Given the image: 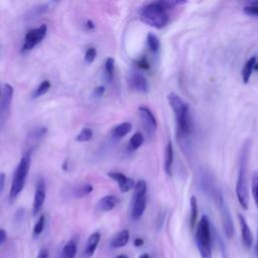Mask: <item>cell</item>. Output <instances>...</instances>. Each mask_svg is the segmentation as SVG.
Returning a JSON list of instances; mask_svg holds the SVG:
<instances>
[{"mask_svg":"<svg viewBox=\"0 0 258 258\" xmlns=\"http://www.w3.org/2000/svg\"><path fill=\"white\" fill-rule=\"evenodd\" d=\"M174 1H156L144 6L140 13L141 20L153 28H163L168 22L166 9L176 4Z\"/></svg>","mask_w":258,"mask_h":258,"instance_id":"cell-1","label":"cell"},{"mask_svg":"<svg viewBox=\"0 0 258 258\" xmlns=\"http://www.w3.org/2000/svg\"><path fill=\"white\" fill-rule=\"evenodd\" d=\"M167 101L174 113L178 134L182 137L189 135L192 131V119L188 105L175 93L168 94Z\"/></svg>","mask_w":258,"mask_h":258,"instance_id":"cell-2","label":"cell"},{"mask_svg":"<svg viewBox=\"0 0 258 258\" xmlns=\"http://www.w3.org/2000/svg\"><path fill=\"white\" fill-rule=\"evenodd\" d=\"M248 159H249V146L248 144H244L241 150L240 159H239V170H238V178L236 182V195L240 206L244 209H248L249 204V194H248Z\"/></svg>","mask_w":258,"mask_h":258,"instance_id":"cell-3","label":"cell"},{"mask_svg":"<svg viewBox=\"0 0 258 258\" xmlns=\"http://www.w3.org/2000/svg\"><path fill=\"white\" fill-rule=\"evenodd\" d=\"M31 150H28L20 159L18 162L14 173H13V178L11 182V187L9 191V200L10 202H13L17 196L22 191L24 185H25V180L27 173L30 168V163H31V155H30Z\"/></svg>","mask_w":258,"mask_h":258,"instance_id":"cell-4","label":"cell"},{"mask_svg":"<svg viewBox=\"0 0 258 258\" xmlns=\"http://www.w3.org/2000/svg\"><path fill=\"white\" fill-rule=\"evenodd\" d=\"M196 243L202 258H212V233L207 216H203L196 230Z\"/></svg>","mask_w":258,"mask_h":258,"instance_id":"cell-5","label":"cell"},{"mask_svg":"<svg viewBox=\"0 0 258 258\" xmlns=\"http://www.w3.org/2000/svg\"><path fill=\"white\" fill-rule=\"evenodd\" d=\"M46 32H47L46 24H42L37 28H33L27 31L24 36L22 51L25 52L34 48V46H36L39 42H41V40L45 37Z\"/></svg>","mask_w":258,"mask_h":258,"instance_id":"cell-6","label":"cell"},{"mask_svg":"<svg viewBox=\"0 0 258 258\" xmlns=\"http://www.w3.org/2000/svg\"><path fill=\"white\" fill-rule=\"evenodd\" d=\"M14 89L9 84H4L0 100V121L5 122L10 113V106L13 98Z\"/></svg>","mask_w":258,"mask_h":258,"instance_id":"cell-7","label":"cell"},{"mask_svg":"<svg viewBox=\"0 0 258 258\" xmlns=\"http://www.w3.org/2000/svg\"><path fill=\"white\" fill-rule=\"evenodd\" d=\"M138 115L149 135H153L157 129V121L151 110L145 106L138 107Z\"/></svg>","mask_w":258,"mask_h":258,"instance_id":"cell-8","label":"cell"},{"mask_svg":"<svg viewBox=\"0 0 258 258\" xmlns=\"http://www.w3.org/2000/svg\"><path fill=\"white\" fill-rule=\"evenodd\" d=\"M46 196V186L45 181L42 177H39L37 179L35 190H34V197H33V205H32V215L35 216L39 213L41 210Z\"/></svg>","mask_w":258,"mask_h":258,"instance_id":"cell-9","label":"cell"},{"mask_svg":"<svg viewBox=\"0 0 258 258\" xmlns=\"http://www.w3.org/2000/svg\"><path fill=\"white\" fill-rule=\"evenodd\" d=\"M146 208V194H133L131 217L138 220L143 215Z\"/></svg>","mask_w":258,"mask_h":258,"instance_id":"cell-10","label":"cell"},{"mask_svg":"<svg viewBox=\"0 0 258 258\" xmlns=\"http://www.w3.org/2000/svg\"><path fill=\"white\" fill-rule=\"evenodd\" d=\"M108 176L118 183L119 188L122 192H127L135 186L134 180L121 172L110 171V172H108Z\"/></svg>","mask_w":258,"mask_h":258,"instance_id":"cell-11","label":"cell"},{"mask_svg":"<svg viewBox=\"0 0 258 258\" xmlns=\"http://www.w3.org/2000/svg\"><path fill=\"white\" fill-rule=\"evenodd\" d=\"M129 85L131 89L140 93H147L149 90L147 79L140 73H132L130 75Z\"/></svg>","mask_w":258,"mask_h":258,"instance_id":"cell-12","label":"cell"},{"mask_svg":"<svg viewBox=\"0 0 258 258\" xmlns=\"http://www.w3.org/2000/svg\"><path fill=\"white\" fill-rule=\"evenodd\" d=\"M239 223H240V228H241V237H242V242L246 247H251L252 242H253V236L252 232L246 222V219L244 218L243 215L239 214L238 215Z\"/></svg>","mask_w":258,"mask_h":258,"instance_id":"cell-13","label":"cell"},{"mask_svg":"<svg viewBox=\"0 0 258 258\" xmlns=\"http://www.w3.org/2000/svg\"><path fill=\"white\" fill-rule=\"evenodd\" d=\"M118 202V199L113 195L103 197L97 204V209L102 212H109L113 210Z\"/></svg>","mask_w":258,"mask_h":258,"instance_id":"cell-14","label":"cell"},{"mask_svg":"<svg viewBox=\"0 0 258 258\" xmlns=\"http://www.w3.org/2000/svg\"><path fill=\"white\" fill-rule=\"evenodd\" d=\"M173 164V146L172 142L169 140L166 144L164 151V170L167 175H171V168Z\"/></svg>","mask_w":258,"mask_h":258,"instance_id":"cell-15","label":"cell"},{"mask_svg":"<svg viewBox=\"0 0 258 258\" xmlns=\"http://www.w3.org/2000/svg\"><path fill=\"white\" fill-rule=\"evenodd\" d=\"M100 238H101V235H100L99 232H95L89 237V239L87 241V247L84 251V255L87 258L91 257L95 253V250H96V248H97V246L100 242Z\"/></svg>","mask_w":258,"mask_h":258,"instance_id":"cell-16","label":"cell"},{"mask_svg":"<svg viewBox=\"0 0 258 258\" xmlns=\"http://www.w3.org/2000/svg\"><path fill=\"white\" fill-rule=\"evenodd\" d=\"M130 238V234L128 230H122L117 234V236L112 240L111 247L112 248H122L124 247Z\"/></svg>","mask_w":258,"mask_h":258,"instance_id":"cell-17","label":"cell"},{"mask_svg":"<svg viewBox=\"0 0 258 258\" xmlns=\"http://www.w3.org/2000/svg\"><path fill=\"white\" fill-rule=\"evenodd\" d=\"M255 64H256V57L255 56L250 57L246 61V63L244 64V68L242 70V79H243L244 83L249 82V80L251 78V75L253 73V70L255 68Z\"/></svg>","mask_w":258,"mask_h":258,"instance_id":"cell-18","label":"cell"},{"mask_svg":"<svg viewBox=\"0 0 258 258\" xmlns=\"http://www.w3.org/2000/svg\"><path fill=\"white\" fill-rule=\"evenodd\" d=\"M47 133V128L46 127H39L36 129H33L32 131L29 132L28 136H27V140L28 142L35 144L38 141H40Z\"/></svg>","mask_w":258,"mask_h":258,"instance_id":"cell-19","label":"cell"},{"mask_svg":"<svg viewBox=\"0 0 258 258\" xmlns=\"http://www.w3.org/2000/svg\"><path fill=\"white\" fill-rule=\"evenodd\" d=\"M94 189V186L91 183H83L80 184L76 187L73 188L72 194L76 197V198H83L89 194H91Z\"/></svg>","mask_w":258,"mask_h":258,"instance_id":"cell-20","label":"cell"},{"mask_svg":"<svg viewBox=\"0 0 258 258\" xmlns=\"http://www.w3.org/2000/svg\"><path fill=\"white\" fill-rule=\"evenodd\" d=\"M132 129V124L130 122H123L119 125H117L114 129H113V135L115 137L121 138L124 137L125 135H127Z\"/></svg>","mask_w":258,"mask_h":258,"instance_id":"cell-21","label":"cell"},{"mask_svg":"<svg viewBox=\"0 0 258 258\" xmlns=\"http://www.w3.org/2000/svg\"><path fill=\"white\" fill-rule=\"evenodd\" d=\"M76 254H77V244L74 240H71L64 245L60 258H75Z\"/></svg>","mask_w":258,"mask_h":258,"instance_id":"cell-22","label":"cell"},{"mask_svg":"<svg viewBox=\"0 0 258 258\" xmlns=\"http://www.w3.org/2000/svg\"><path fill=\"white\" fill-rule=\"evenodd\" d=\"M144 142V137L142 135L141 132H136L135 134H133V136L130 138L129 140V150L130 151H135L137 150Z\"/></svg>","mask_w":258,"mask_h":258,"instance_id":"cell-23","label":"cell"},{"mask_svg":"<svg viewBox=\"0 0 258 258\" xmlns=\"http://www.w3.org/2000/svg\"><path fill=\"white\" fill-rule=\"evenodd\" d=\"M104 71H105L106 79H107L109 82H112V80L114 79V75H115V60H114V58L108 57V58L105 60Z\"/></svg>","mask_w":258,"mask_h":258,"instance_id":"cell-24","label":"cell"},{"mask_svg":"<svg viewBox=\"0 0 258 258\" xmlns=\"http://www.w3.org/2000/svg\"><path fill=\"white\" fill-rule=\"evenodd\" d=\"M147 45L150 51L152 52H157L159 47H160V42H159V38L154 34L149 32L147 34Z\"/></svg>","mask_w":258,"mask_h":258,"instance_id":"cell-25","label":"cell"},{"mask_svg":"<svg viewBox=\"0 0 258 258\" xmlns=\"http://www.w3.org/2000/svg\"><path fill=\"white\" fill-rule=\"evenodd\" d=\"M50 89V82L48 80H44L42 81L38 87L33 91L32 93V98H38L44 94H46L48 92V90Z\"/></svg>","mask_w":258,"mask_h":258,"instance_id":"cell-26","label":"cell"},{"mask_svg":"<svg viewBox=\"0 0 258 258\" xmlns=\"http://www.w3.org/2000/svg\"><path fill=\"white\" fill-rule=\"evenodd\" d=\"M190 227L194 228V226L196 225V222H197V219H198V202H197V198L195 196H192L190 198Z\"/></svg>","mask_w":258,"mask_h":258,"instance_id":"cell-27","label":"cell"},{"mask_svg":"<svg viewBox=\"0 0 258 258\" xmlns=\"http://www.w3.org/2000/svg\"><path fill=\"white\" fill-rule=\"evenodd\" d=\"M251 190H252V196H253L254 202H255L256 206L258 207V170H255L252 174Z\"/></svg>","mask_w":258,"mask_h":258,"instance_id":"cell-28","label":"cell"},{"mask_svg":"<svg viewBox=\"0 0 258 258\" xmlns=\"http://www.w3.org/2000/svg\"><path fill=\"white\" fill-rule=\"evenodd\" d=\"M93 137V131L91 128L85 127L83 128L80 133L76 136V140L79 142H87L89 140H91Z\"/></svg>","mask_w":258,"mask_h":258,"instance_id":"cell-29","label":"cell"},{"mask_svg":"<svg viewBox=\"0 0 258 258\" xmlns=\"http://www.w3.org/2000/svg\"><path fill=\"white\" fill-rule=\"evenodd\" d=\"M44 223H45V218L43 215H41L33 227V232H32L33 237H37L38 235L41 234V232L44 229Z\"/></svg>","mask_w":258,"mask_h":258,"instance_id":"cell-30","label":"cell"},{"mask_svg":"<svg viewBox=\"0 0 258 258\" xmlns=\"http://www.w3.org/2000/svg\"><path fill=\"white\" fill-rule=\"evenodd\" d=\"M97 56V50L95 47H89L85 53V60L88 63H92Z\"/></svg>","mask_w":258,"mask_h":258,"instance_id":"cell-31","label":"cell"},{"mask_svg":"<svg viewBox=\"0 0 258 258\" xmlns=\"http://www.w3.org/2000/svg\"><path fill=\"white\" fill-rule=\"evenodd\" d=\"M244 12L248 15L258 16V3H253L251 5L244 7Z\"/></svg>","mask_w":258,"mask_h":258,"instance_id":"cell-32","label":"cell"},{"mask_svg":"<svg viewBox=\"0 0 258 258\" xmlns=\"http://www.w3.org/2000/svg\"><path fill=\"white\" fill-rule=\"evenodd\" d=\"M24 217H25V211H24V209H19V210L15 213V215H14V223H15L16 225L21 224V223L23 222V220H24Z\"/></svg>","mask_w":258,"mask_h":258,"instance_id":"cell-33","label":"cell"},{"mask_svg":"<svg viewBox=\"0 0 258 258\" xmlns=\"http://www.w3.org/2000/svg\"><path fill=\"white\" fill-rule=\"evenodd\" d=\"M105 91H106V88L104 86H98L94 89L92 95L94 98H101L105 94Z\"/></svg>","mask_w":258,"mask_h":258,"instance_id":"cell-34","label":"cell"},{"mask_svg":"<svg viewBox=\"0 0 258 258\" xmlns=\"http://www.w3.org/2000/svg\"><path fill=\"white\" fill-rule=\"evenodd\" d=\"M37 258H49V252H48V250H47L46 248L41 249V250L38 252Z\"/></svg>","mask_w":258,"mask_h":258,"instance_id":"cell-35","label":"cell"},{"mask_svg":"<svg viewBox=\"0 0 258 258\" xmlns=\"http://www.w3.org/2000/svg\"><path fill=\"white\" fill-rule=\"evenodd\" d=\"M137 66H138L140 69H145V70L149 68V64H148V62L146 61V59H145V58L139 59V60L137 61Z\"/></svg>","mask_w":258,"mask_h":258,"instance_id":"cell-36","label":"cell"},{"mask_svg":"<svg viewBox=\"0 0 258 258\" xmlns=\"http://www.w3.org/2000/svg\"><path fill=\"white\" fill-rule=\"evenodd\" d=\"M5 177H6L5 173H4V172H1V173H0V196H1V194H2V190H3V188H4Z\"/></svg>","mask_w":258,"mask_h":258,"instance_id":"cell-37","label":"cell"},{"mask_svg":"<svg viewBox=\"0 0 258 258\" xmlns=\"http://www.w3.org/2000/svg\"><path fill=\"white\" fill-rule=\"evenodd\" d=\"M6 240V232L2 229H0V245Z\"/></svg>","mask_w":258,"mask_h":258,"instance_id":"cell-38","label":"cell"},{"mask_svg":"<svg viewBox=\"0 0 258 258\" xmlns=\"http://www.w3.org/2000/svg\"><path fill=\"white\" fill-rule=\"evenodd\" d=\"M134 245H135L136 247L142 246V245H143V239H141V238H136V239L134 240Z\"/></svg>","mask_w":258,"mask_h":258,"instance_id":"cell-39","label":"cell"},{"mask_svg":"<svg viewBox=\"0 0 258 258\" xmlns=\"http://www.w3.org/2000/svg\"><path fill=\"white\" fill-rule=\"evenodd\" d=\"M86 26H87V28H89V29H93V28L95 27V24H94V22H93L92 20H88V21L86 22Z\"/></svg>","mask_w":258,"mask_h":258,"instance_id":"cell-40","label":"cell"},{"mask_svg":"<svg viewBox=\"0 0 258 258\" xmlns=\"http://www.w3.org/2000/svg\"><path fill=\"white\" fill-rule=\"evenodd\" d=\"M139 258H149V255L148 254H142Z\"/></svg>","mask_w":258,"mask_h":258,"instance_id":"cell-41","label":"cell"},{"mask_svg":"<svg viewBox=\"0 0 258 258\" xmlns=\"http://www.w3.org/2000/svg\"><path fill=\"white\" fill-rule=\"evenodd\" d=\"M115 258H128V257L126 255H119V256H117Z\"/></svg>","mask_w":258,"mask_h":258,"instance_id":"cell-42","label":"cell"},{"mask_svg":"<svg viewBox=\"0 0 258 258\" xmlns=\"http://www.w3.org/2000/svg\"><path fill=\"white\" fill-rule=\"evenodd\" d=\"M256 250H257V253H258V232H257V247H256Z\"/></svg>","mask_w":258,"mask_h":258,"instance_id":"cell-43","label":"cell"},{"mask_svg":"<svg viewBox=\"0 0 258 258\" xmlns=\"http://www.w3.org/2000/svg\"><path fill=\"white\" fill-rule=\"evenodd\" d=\"M255 70H258V62L256 61V64H255V68H254Z\"/></svg>","mask_w":258,"mask_h":258,"instance_id":"cell-44","label":"cell"}]
</instances>
